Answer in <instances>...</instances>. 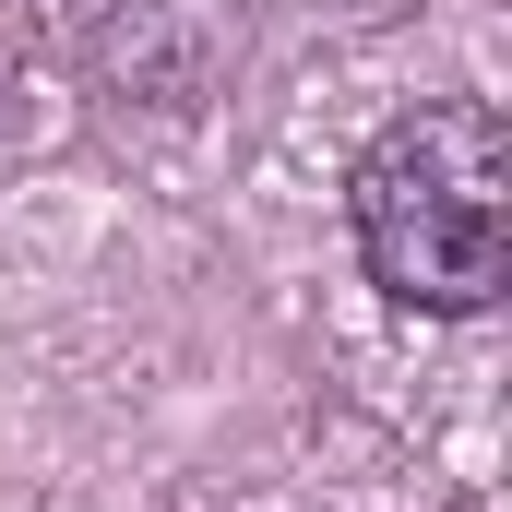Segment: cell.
<instances>
[{"mask_svg": "<svg viewBox=\"0 0 512 512\" xmlns=\"http://www.w3.org/2000/svg\"><path fill=\"white\" fill-rule=\"evenodd\" d=\"M358 251L405 310L477 322L512 286V131L489 108H405L358 155Z\"/></svg>", "mask_w": 512, "mask_h": 512, "instance_id": "cell-1", "label": "cell"}]
</instances>
